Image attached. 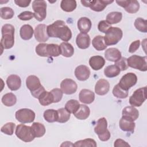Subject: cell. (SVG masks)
<instances>
[{"mask_svg": "<svg viewBox=\"0 0 147 147\" xmlns=\"http://www.w3.org/2000/svg\"><path fill=\"white\" fill-rule=\"evenodd\" d=\"M47 32L49 37L59 38L65 42L69 41L72 37L71 29L62 20H57L47 26Z\"/></svg>", "mask_w": 147, "mask_h": 147, "instance_id": "cell-1", "label": "cell"}, {"mask_svg": "<svg viewBox=\"0 0 147 147\" xmlns=\"http://www.w3.org/2000/svg\"><path fill=\"white\" fill-rule=\"evenodd\" d=\"M14 27L11 24H5L2 26L1 39L2 53L3 49H10L13 47L14 44Z\"/></svg>", "mask_w": 147, "mask_h": 147, "instance_id": "cell-2", "label": "cell"}, {"mask_svg": "<svg viewBox=\"0 0 147 147\" xmlns=\"http://www.w3.org/2000/svg\"><path fill=\"white\" fill-rule=\"evenodd\" d=\"M27 88L30 91L31 94L35 98H38L39 96L45 91L44 87L41 84L40 79L35 75H29L26 79Z\"/></svg>", "mask_w": 147, "mask_h": 147, "instance_id": "cell-3", "label": "cell"}, {"mask_svg": "<svg viewBox=\"0 0 147 147\" xmlns=\"http://www.w3.org/2000/svg\"><path fill=\"white\" fill-rule=\"evenodd\" d=\"M94 131L102 141H107L110 138V133L107 129V122L105 118H99L94 127Z\"/></svg>", "mask_w": 147, "mask_h": 147, "instance_id": "cell-4", "label": "cell"}, {"mask_svg": "<svg viewBox=\"0 0 147 147\" xmlns=\"http://www.w3.org/2000/svg\"><path fill=\"white\" fill-rule=\"evenodd\" d=\"M122 36L123 33L120 28L111 27L105 33L104 41L107 46L115 45L121 40Z\"/></svg>", "mask_w": 147, "mask_h": 147, "instance_id": "cell-5", "label": "cell"}, {"mask_svg": "<svg viewBox=\"0 0 147 147\" xmlns=\"http://www.w3.org/2000/svg\"><path fill=\"white\" fill-rule=\"evenodd\" d=\"M15 134L19 139L25 142H31L35 138L32 127L24 124H20L17 126Z\"/></svg>", "mask_w": 147, "mask_h": 147, "instance_id": "cell-6", "label": "cell"}, {"mask_svg": "<svg viewBox=\"0 0 147 147\" xmlns=\"http://www.w3.org/2000/svg\"><path fill=\"white\" fill-rule=\"evenodd\" d=\"M128 67L138 69L141 71H146L147 63L146 56H140L136 55L131 56L127 59Z\"/></svg>", "mask_w": 147, "mask_h": 147, "instance_id": "cell-7", "label": "cell"}, {"mask_svg": "<svg viewBox=\"0 0 147 147\" xmlns=\"http://www.w3.org/2000/svg\"><path fill=\"white\" fill-rule=\"evenodd\" d=\"M34 17L38 21H43L47 16V3L44 0H35L32 2Z\"/></svg>", "mask_w": 147, "mask_h": 147, "instance_id": "cell-8", "label": "cell"}, {"mask_svg": "<svg viewBox=\"0 0 147 147\" xmlns=\"http://www.w3.org/2000/svg\"><path fill=\"white\" fill-rule=\"evenodd\" d=\"M146 87H144L136 90L129 98V103L131 106L140 107L146 99Z\"/></svg>", "mask_w": 147, "mask_h": 147, "instance_id": "cell-9", "label": "cell"}, {"mask_svg": "<svg viewBox=\"0 0 147 147\" xmlns=\"http://www.w3.org/2000/svg\"><path fill=\"white\" fill-rule=\"evenodd\" d=\"M15 116L16 119L22 123H31L34 120L35 113L30 109L24 108L17 110Z\"/></svg>", "mask_w": 147, "mask_h": 147, "instance_id": "cell-10", "label": "cell"}, {"mask_svg": "<svg viewBox=\"0 0 147 147\" xmlns=\"http://www.w3.org/2000/svg\"><path fill=\"white\" fill-rule=\"evenodd\" d=\"M137 82L136 75L133 72H129L122 76L118 84L122 89L128 91L129 88L136 84Z\"/></svg>", "mask_w": 147, "mask_h": 147, "instance_id": "cell-11", "label": "cell"}, {"mask_svg": "<svg viewBox=\"0 0 147 147\" xmlns=\"http://www.w3.org/2000/svg\"><path fill=\"white\" fill-rule=\"evenodd\" d=\"M116 3L129 13H135L140 9V3L136 0H126V1H116Z\"/></svg>", "mask_w": 147, "mask_h": 147, "instance_id": "cell-12", "label": "cell"}, {"mask_svg": "<svg viewBox=\"0 0 147 147\" xmlns=\"http://www.w3.org/2000/svg\"><path fill=\"white\" fill-rule=\"evenodd\" d=\"M60 88L63 93L67 95H71L76 91L78 86L74 80L67 78L62 80L60 84Z\"/></svg>", "mask_w": 147, "mask_h": 147, "instance_id": "cell-13", "label": "cell"}, {"mask_svg": "<svg viewBox=\"0 0 147 147\" xmlns=\"http://www.w3.org/2000/svg\"><path fill=\"white\" fill-rule=\"evenodd\" d=\"M47 26L45 24H39L36 26L34 31L36 40L41 42L47 41L49 36L47 32Z\"/></svg>", "mask_w": 147, "mask_h": 147, "instance_id": "cell-14", "label": "cell"}, {"mask_svg": "<svg viewBox=\"0 0 147 147\" xmlns=\"http://www.w3.org/2000/svg\"><path fill=\"white\" fill-rule=\"evenodd\" d=\"M122 118L130 121H136L139 117V111L134 106H127L122 110Z\"/></svg>", "mask_w": 147, "mask_h": 147, "instance_id": "cell-15", "label": "cell"}, {"mask_svg": "<svg viewBox=\"0 0 147 147\" xmlns=\"http://www.w3.org/2000/svg\"><path fill=\"white\" fill-rule=\"evenodd\" d=\"M110 90L109 82L104 79H100L97 81L95 86V92L97 95H106Z\"/></svg>", "mask_w": 147, "mask_h": 147, "instance_id": "cell-16", "label": "cell"}, {"mask_svg": "<svg viewBox=\"0 0 147 147\" xmlns=\"http://www.w3.org/2000/svg\"><path fill=\"white\" fill-rule=\"evenodd\" d=\"M75 75L78 80L80 81H85L90 77V70L86 65H80L75 68Z\"/></svg>", "mask_w": 147, "mask_h": 147, "instance_id": "cell-17", "label": "cell"}, {"mask_svg": "<svg viewBox=\"0 0 147 147\" xmlns=\"http://www.w3.org/2000/svg\"><path fill=\"white\" fill-rule=\"evenodd\" d=\"M90 37L87 33H80L78 34L76 38V43L77 46L82 49L88 48L90 45Z\"/></svg>", "mask_w": 147, "mask_h": 147, "instance_id": "cell-18", "label": "cell"}, {"mask_svg": "<svg viewBox=\"0 0 147 147\" xmlns=\"http://www.w3.org/2000/svg\"><path fill=\"white\" fill-rule=\"evenodd\" d=\"M6 84L10 90L16 91L21 87V80L20 77L17 75H10L6 79Z\"/></svg>", "mask_w": 147, "mask_h": 147, "instance_id": "cell-19", "label": "cell"}, {"mask_svg": "<svg viewBox=\"0 0 147 147\" xmlns=\"http://www.w3.org/2000/svg\"><path fill=\"white\" fill-rule=\"evenodd\" d=\"M113 1L109 0H92L90 1L89 7L95 11H103L107 5L113 3Z\"/></svg>", "mask_w": 147, "mask_h": 147, "instance_id": "cell-20", "label": "cell"}, {"mask_svg": "<svg viewBox=\"0 0 147 147\" xmlns=\"http://www.w3.org/2000/svg\"><path fill=\"white\" fill-rule=\"evenodd\" d=\"M79 100L86 104H90L95 99L94 92L88 89H83L80 91L79 95Z\"/></svg>", "mask_w": 147, "mask_h": 147, "instance_id": "cell-21", "label": "cell"}, {"mask_svg": "<svg viewBox=\"0 0 147 147\" xmlns=\"http://www.w3.org/2000/svg\"><path fill=\"white\" fill-rule=\"evenodd\" d=\"M90 67L95 71H98L103 68L105 64V60L101 56H93L89 59Z\"/></svg>", "mask_w": 147, "mask_h": 147, "instance_id": "cell-22", "label": "cell"}, {"mask_svg": "<svg viewBox=\"0 0 147 147\" xmlns=\"http://www.w3.org/2000/svg\"><path fill=\"white\" fill-rule=\"evenodd\" d=\"M105 56L107 60L115 62L121 57V52L115 48H110L105 52Z\"/></svg>", "mask_w": 147, "mask_h": 147, "instance_id": "cell-23", "label": "cell"}, {"mask_svg": "<svg viewBox=\"0 0 147 147\" xmlns=\"http://www.w3.org/2000/svg\"><path fill=\"white\" fill-rule=\"evenodd\" d=\"M91 21L87 17H81L78 21V28L81 33H88L91 29Z\"/></svg>", "mask_w": 147, "mask_h": 147, "instance_id": "cell-24", "label": "cell"}, {"mask_svg": "<svg viewBox=\"0 0 147 147\" xmlns=\"http://www.w3.org/2000/svg\"><path fill=\"white\" fill-rule=\"evenodd\" d=\"M90 114V108L85 105H80L78 110L74 114L75 117L78 119L84 120L87 119Z\"/></svg>", "mask_w": 147, "mask_h": 147, "instance_id": "cell-25", "label": "cell"}, {"mask_svg": "<svg viewBox=\"0 0 147 147\" xmlns=\"http://www.w3.org/2000/svg\"><path fill=\"white\" fill-rule=\"evenodd\" d=\"M34 33L33 28L29 24H25L21 26L20 30V37L24 40H30Z\"/></svg>", "mask_w": 147, "mask_h": 147, "instance_id": "cell-26", "label": "cell"}, {"mask_svg": "<svg viewBox=\"0 0 147 147\" xmlns=\"http://www.w3.org/2000/svg\"><path fill=\"white\" fill-rule=\"evenodd\" d=\"M119 126L120 129L124 131L133 133L136 123L134 121H130L122 117L119 120Z\"/></svg>", "mask_w": 147, "mask_h": 147, "instance_id": "cell-27", "label": "cell"}, {"mask_svg": "<svg viewBox=\"0 0 147 147\" xmlns=\"http://www.w3.org/2000/svg\"><path fill=\"white\" fill-rule=\"evenodd\" d=\"M59 46L60 53L63 56L66 57H70L74 55V48L70 43L67 42H63Z\"/></svg>", "mask_w": 147, "mask_h": 147, "instance_id": "cell-28", "label": "cell"}, {"mask_svg": "<svg viewBox=\"0 0 147 147\" xmlns=\"http://www.w3.org/2000/svg\"><path fill=\"white\" fill-rule=\"evenodd\" d=\"M40 103L44 106H46L53 103V98L50 92L44 91L38 97Z\"/></svg>", "mask_w": 147, "mask_h": 147, "instance_id": "cell-29", "label": "cell"}, {"mask_svg": "<svg viewBox=\"0 0 147 147\" xmlns=\"http://www.w3.org/2000/svg\"><path fill=\"white\" fill-rule=\"evenodd\" d=\"M31 127L35 137H41L45 133V127L44 125L40 122H33Z\"/></svg>", "mask_w": 147, "mask_h": 147, "instance_id": "cell-30", "label": "cell"}, {"mask_svg": "<svg viewBox=\"0 0 147 147\" xmlns=\"http://www.w3.org/2000/svg\"><path fill=\"white\" fill-rule=\"evenodd\" d=\"M92 44L96 51H103L107 48L104 41V36L98 35L95 36L92 40Z\"/></svg>", "mask_w": 147, "mask_h": 147, "instance_id": "cell-31", "label": "cell"}, {"mask_svg": "<svg viewBox=\"0 0 147 147\" xmlns=\"http://www.w3.org/2000/svg\"><path fill=\"white\" fill-rule=\"evenodd\" d=\"M122 18V13L119 11L109 13L106 16V21L110 25L119 22Z\"/></svg>", "mask_w": 147, "mask_h": 147, "instance_id": "cell-32", "label": "cell"}, {"mask_svg": "<svg viewBox=\"0 0 147 147\" xmlns=\"http://www.w3.org/2000/svg\"><path fill=\"white\" fill-rule=\"evenodd\" d=\"M76 2L75 0H63L60 3L61 9L66 12H71L76 7Z\"/></svg>", "mask_w": 147, "mask_h": 147, "instance_id": "cell-33", "label": "cell"}, {"mask_svg": "<svg viewBox=\"0 0 147 147\" xmlns=\"http://www.w3.org/2000/svg\"><path fill=\"white\" fill-rule=\"evenodd\" d=\"M119 68L114 65H110L105 68L104 69V74L107 78H114L118 76L120 74Z\"/></svg>", "mask_w": 147, "mask_h": 147, "instance_id": "cell-34", "label": "cell"}, {"mask_svg": "<svg viewBox=\"0 0 147 147\" xmlns=\"http://www.w3.org/2000/svg\"><path fill=\"white\" fill-rule=\"evenodd\" d=\"M2 102L6 106H14L17 102V98L16 95L11 93H7L5 94L2 98Z\"/></svg>", "mask_w": 147, "mask_h": 147, "instance_id": "cell-35", "label": "cell"}, {"mask_svg": "<svg viewBox=\"0 0 147 147\" xmlns=\"http://www.w3.org/2000/svg\"><path fill=\"white\" fill-rule=\"evenodd\" d=\"M43 115L45 120L49 123L57 122L58 119L57 111L54 109H48L45 110Z\"/></svg>", "mask_w": 147, "mask_h": 147, "instance_id": "cell-36", "label": "cell"}, {"mask_svg": "<svg viewBox=\"0 0 147 147\" xmlns=\"http://www.w3.org/2000/svg\"><path fill=\"white\" fill-rule=\"evenodd\" d=\"M47 53L48 57H57L59 56L60 53V46L55 44H49L47 45Z\"/></svg>", "mask_w": 147, "mask_h": 147, "instance_id": "cell-37", "label": "cell"}, {"mask_svg": "<svg viewBox=\"0 0 147 147\" xmlns=\"http://www.w3.org/2000/svg\"><path fill=\"white\" fill-rule=\"evenodd\" d=\"M57 111L58 114L57 122L59 123H65L69 119L71 114L65 108H60L57 110Z\"/></svg>", "mask_w": 147, "mask_h": 147, "instance_id": "cell-38", "label": "cell"}, {"mask_svg": "<svg viewBox=\"0 0 147 147\" xmlns=\"http://www.w3.org/2000/svg\"><path fill=\"white\" fill-rule=\"evenodd\" d=\"M80 106L79 102L75 99L69 100L65 105V109L70 113L74 114Z\"/></svg>", "mask_w": 147, "mask_h": 147, "instance_id": "cell-39", "label": "cell"}, {"mask_svg": "<svg viewBox=\"0 0 147 147\" xmlns=\"http://www.w3.org/2000/svg\"><path fill=\"white\" fill-rule=\"evenodd\" d=\"M134 26L138 31L143 33L147 32V21L142 18L138 17L134 21Z\"/></svg>", "mask_w": 147, "mask_h": 147, "instance_id": "cell-40", "label": "cell"}, {"mask_svg": "<svg viewBox=\"0 0 147 147\" xmlns=\"http://www.w3.org/2000/svg\"><path fill=\"white\" fill-rule=\"evenodd\" d=\"M97 146L95 141L92 138H86L83 140H79L76 141L74 144V146L76 147H87L93 146L96 147Z\"/></svg>", "mask_w": 147, "mask_h": 147, "instance_id": "cell-41", "label": "cell"}, {"mask_svg": "<svg viewBox=\"0 0 147 147\" xmlns=\"http://www.w3.org/2000/svg\"><path fill=\"white\" fill-rule=\"evenodd\" d=\"M113 94L114 96L119 99H124L128 96V91L122 89L118 84L115 85L113 89Z\"/></svg>", "mask_w": 147, "mask_h": 147, "instance_id": "cell-42", "label": "cell"}, {"mask_svg": "<svg viewBox=\"0 0 147 147\" xmlns=\"http://www.w3.org/2000/svg\"><path fill=\"white\" fill-rule=\"evenodd\" d=\"M1 17L3 20H9L13 18L14 14L13 10L9 7H1L0 10Z\"/></svg>", "mask_w": 147, "mask_h": 147, "instance_id": "cell-43", "label": "cell"}, {"mask_svg": "<svg viewBox=\"0 0 147 147\" xmlns=\"http://www.w3.org/2000/svg\"><path fill=\"white\" fill-rule=\"evenodd\" d=\"M16 125L13 122H8L5 124L1 129V131L9 136H11L14 133Z\"/></svg>", "mask_w": 147, "mask_h": 147, "instance_id": "cell-44", "label": "cell"}, {"mask_svg": "<svg viewBox=\"0 0 147 147\" xmlns=\"http://www.w3.org/2000/svg\"><path fill=\"white\" fill-rule=\"evenodd\" d=\"M47 44L45 43H40L38 44L36 47V53L41 57H48L47 53Z\"/></svg>", "mask_w": 147, "mask_h": 147, "instance_id": "cell-45", "label": "cell"}, {"mask_svg": "<svg viewBox=\"0 0 147 147\" xmlns=\"http://www.w3.org/2000/svg\"><path fill=\"white\" fill-rule=\"evenodd\" d=\"M51 92L53 98V103H57L60 102L63 97V91L61 89L56 88L51 91Z\"/></svg>", "mask_w": 147, "mask_h": 147, "instance_id": "cell-46", "label": "cell"}, {"mask_svg": "<svg viewBox=\"0 0 147 147\" xmlns=\"http://www.w3.org/2000/svg\"><path fill=\"white\" fill-rule=\"evenodd\" d=\"M115 65H117L121 71L126 70L128 68V65L127 64V59L124 57H121L118 60L115 62Z\"/></svg>", "mask_w": 147, "mask_h": 147, "instance_id": "cell-47", "label": "cell"}, {"mask_svg": "<svg viewBox=\"0 0 147 147\" xmlns=\"http://www.w3.org/2000/svg\"><path fill=\"white\" fill-rule=\"evenodd\" d=\"M111 27V25L109 24L106 20H102L99 21L98 25V30L104 33H106Z\"/></svg>", "mask_w": 147, "mask_h": 147, "instance_id": "cell-48", "label": "cell"}, {"mask_svg": "<svg viewBox=\"0 0 147 147\" xmlns=\"http://www.w3.org/2000/svg\"><path fill=\"white\" fill-rule=\"evenodd\" d=\"M34 17V14L30 11H25L21 13L18 16V18L22 21H28L31 20Z\"/></svg>", "mask_w": 147, "mask_h": 147, "instance_id": "cell-49", "label": "cell"}, {"mask_svg": "<svg viewBox=\"0 0 147 147\" xmlns=\"http://www.w3.org/2000/svg\"><path fill=\"white\" fill-rule=\"evenodd\" d=\"M140 45V41L139 40L133 41V42H131V44L129 47V52L131 53L135 52L139 48Z\"/></svg>", "mask_w": 147, "mask_h": 147, "instance_id": "cell-50", "label": "cell"}, {"mask_svg": "<svg viewBox=\"0 0 147 147\" xmlns=\"http://www.w3.org/2000/svg\"><path fill=\"white\" fill-rule=\"evenodd\" d=\"M30 2H31V1H28V0H15L14 1V3L17 5L21 7H28L29 5Z\"/></svg>", "mask_w": 147, "mask_h": 147, "instance_id": "cell-51", "label": "cell"}, {"mask_svg": "<svg viewBox=\"0 0 147 147\" xmlns=\"http://www.w3.org/2000/svg\"><path fill=\"white\" fill-rule=\"evenodd\" d=\"M115 147H120V146H130V145L125 141L122 139H117L114 144Z\"/></svg>", "mask_w": 147, "mask_h": 147, "instance_id": "cell-52", "label": "cell"}, {"mask_svg": "<svg viewBox=\"0 0 147 147\" xmlns=\"http://www.w3.org/2000/svg\"><path fill=\"white\" fill-rule=\"evenodd\" d=\"M60 146H74V144H72V142L70 141H65V142H64Z\"/></svg>", "mask_w": 147, "mask_h": 147, "instance_id": "cell-53", "label": "cell"}]
</instances>
